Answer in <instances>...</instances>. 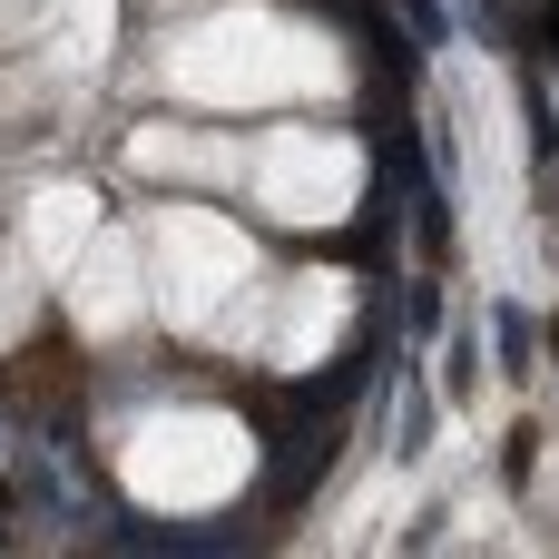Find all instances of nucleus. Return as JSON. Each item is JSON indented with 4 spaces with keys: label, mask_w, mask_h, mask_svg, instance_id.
<instances>
[{
    "label": "nucleus",
    "mask_w": 559,
    "mask_h": 559,
    "mask_svg": "<svg viewBox=\"0 0 559 559\" xmlns=\"http://www.w3.org/2000/svg\"><path fill=\"white\" fill-rule=\"evenodd\" d=\"M98 226H108V197H98L88 177H39V187L20 197V226H10V236H20V246H29L39 265H49V285H59V275L79 265V246H88Z\"/></svg>",
    "instance_id": "8"
},
{
    "label": "nucleus",
    "mask_w": 559,
    "mask_h": 559,
    "mask_svg": "<svg viewBox=\"0 0 559 559\" xmlns=\"http://www.w3.org/2000/svg\"><path fill=\"white\" fill-rule=\"evenodd\" d=\"M236 197H255V216L285 226V236H334L373 197V147L354 128H334L324 108H285L275 128L246 138V187Z\"/></svg>",
    "instance_id": "4"
},
{
    "label": "nucleus",
    "mask_w": 559,
    "mask_h": 559,
    "mask_svg": "<svg viewBox=\"0 0 559 559\" xmlns=\"http://www.w3.org/2000/svg\"><path fill=\"white\" fill-rule=\"evenodd\" d=\"M118 167L147 177V187H177V197H206V187L226 197V187H246V138H236V128H206V118L187 108V118H147V128H128Z\"/></svg>",
    "instance_id": "7"
},
{
    "label": "nucleus",
    "mask_w": 559,
    "mask_h": 559,
    "mask_svg": "<svg viewBox=\"0 0 559 559\" xmlns=\"http://www.w3.org/2000/svg\"><path fill=\"white\" fill-rule=\"evenodd\" d=\"M118 501L147 521H216L265 481V432L216 393H147L118 423Z\"/></svg>",
    "instance_id": "3"
},
{
    "label": "nucleus",
    "mask_w": 559,
    "mask_h": 559,
    "mask_svg": "<svg viewBox=\"0 0 559 559\" xmlns=\"http://www.w3.org/2000/svg\"><path fill=\"white\" fill-rule=\"evenodd\" d=\"M39 305H49V265H39L20 236H0V354H20V344H29Z\"/></svg>",
    "instance_id": "9"
},
{
    "label": "nucleus",
    "mask_w": 559,
    "mask_h": 559,
    "mask_svg": "<svg viewBox=\"0 0 559 559\" xmlns=\"http://www.w3.org/2000/svg\"><path fill=\"white\" fill-rule=\"evenodd\" d=\"M354 334H364V275L334 265V255H314V265H285L275 275V314H265L255 364L285 373V383H314L324 364L354 354Z\"/></svg>",
    "instance_id": "5"
},
{
    "label": "nucleus",
    "mask_w": 559,
    "mask_h": 559,
    "mask_svg": "<svg viewBox=\"0 0 559 559\" xmlns=\"http://www.w3.org/2000/svg\"><path fill=\"white\" fill-rule=\"evenodd\" d=\"M20 10H29V0H0V29H10V20H20Z\"/></svg>",
    "instance_id": "10"
},
{
    "label": "nucleus",
    "mask_w": 559,
    "mask_h": 559,
    "mask_svg": "<svg viewBox=\"0 0 559 559\" xmlns=\"http://www.w3.org/2000/svg\"><path fill=\"white\" fill-rule=\"evenodd\" d=\"M138 246H147V305L177 344L197 354H246L265 344V314H275V255L255 246V226L216 216L206 197H157L138 216Z\"/></svg>",
    "instance_id": "2"
},
{
    "label": "nucleus",
    "mask_w": 559,
    "mask_h": 559,
    "mask_svg": "<svg viewBox=\"0 0 559 559\" xmlns=\"http://www.w3.org/2000/svg\"><path fill=\"white\" fill-rule=\"evenodd\" d=\"M59 314H69V334H79V344H98V354L157 324V305H147V246H138V216H128V226L108 216V226L79 246V265L59 275Z\"/></svg>",
    "instance_id": "6"
},
{
    "label": "nucleus",
    "mask_w": 559,
    "mask_h": 559,
    "mask_svg": "<svg viewBox=\"0 0 559 559\" xmlns=\"http://www.w3.org/2000/svg\"><path fill=\"white\" fill-rule=\"evenodd\" d=\"M550 354H559V334H550Z\"/></svg>",
    "instance_id": "11"
},
{
    "label": "nucleus",
    "mask_w": 559,
    "mask_h": 559,
    "mask_svg": "<svg viewBox=\"0 0 559 559\" xmlns=\"http://www.w3.org/2000/svg\"><path fill=\"white\" fill-rule=\"evenodd\" d=\"M138 79L197 118H285V108H354L364 49L324 10L285 0H167L138 39Z\"/></svg>",
    "instance_id": "1"
}]
</instances>
